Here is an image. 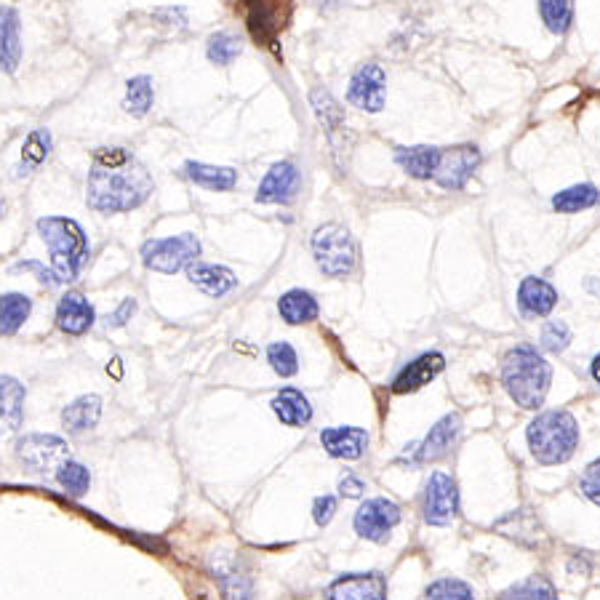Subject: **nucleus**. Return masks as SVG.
I'll return each mask as SVG.
<instances>
[{
	"instance_id": "1",
	"label": "nucleus",
	"mask_w": 600,
	"mask_h": 600,
	"mask_svg": "<svg viewBox=\"0 0 600 600\" xmlns=\"http://www.w3.org/2000/svg\"><path fill=\"white\" fill-rule=\"evenodd\" d=\"M88 206L99 214H123L150 198L152 179L123 147H99L88 174Z\"/></svg>"
},
{
	"instance_id": "2",
	"label": "nucleus",
	"mask_w": 600,
	"mask_h": 600,
	"mask_svg": "<svg viewBox=\"0 0 600 600\" xmlns=\"http://www.w3.org/2000/svg\"><path fill=\"white\" fill-rule=\"evenodd\" d=\"M502 384L515 406L536 411L544 406V398L550 392L552 366L536 347L518 344L502 360Z\"/></svg>"
},
{
	"instance_id": "3",
	"label": "nucleus",
	"mask_w": 600,
	"mask_h": 600,
	"mask_svg": "<svg viewBox=\"0 0 600 600\" xmlns=\"http://www.w3.org/2000/svg\"><path fill=\"white\" fill-rule=\"evenodd\" d=\"M38 232L43 243L51 251V275L56 283H70L80 275L86 267L88 254V238L83 227L75 219H64V216H46L38 222Z\"/></svg>"
},
{
	"instance_id": "4",
	"label": "nucleus",
	"mask_w": 600,
	"mask_h": 600,
	"mask_svg": "<svg viewBox=\"0 0 600 600\" xmlns=\"http://www.w3.org/2000/svg\"><path fill=\"white\" fill-rule=\"evenodd\" d=\"M526 440L528 451L539 464H563L579 448V424L574 414L563 408L544 411L528 424Z\"/></svg>"
},
{
	"instance_id": "5",
	"label": "nucleus",
	"mask_w": 600,
	"mask_h": 600,
	"mask_svg": "<svg viewBox=\"0 0 600 600\" xmlns=\"http://www.w3.org/2000/svg\"><path fill=\"white\" fill-rule=\"evenodd\" d=\"M312 256L318 270L328 278H347L358 264V248L350 230L336 222L320 224L318 230L312 232Z\"/></svg>"
},
{
	"instance_id": "6",
	"label": "nucleus",
	"mask_w": 600,
	"mask_h": 600,
	"mask_svg": "<svg viewBox=\"0 0 600 600\" xmlns=\"http://www.w3.org/2000/svg\"><path fill=\"white\" fill-rule=\"evenodd\" d=\"M238 8L251 38L259 46L278 51L280 32L286 30L294 3L291 0H238Z\"/></svg>"
},
{
	"instance_id": "7",
	"label": "nucleus",
	"mask_w": 600,
	"mask_h": 600,
	"mask_svg": "<svg viewBox=\"0 0 600 600\" xmlns=\"http://www.w3.org/2000/svg\"><path fill=\"white\" fill-rule=\"evenodd\" d=\"M200 256V240L192 232L182 235H171V238H152L142 246V262L163 275H174V272L190 267L198 262Z\"/></svg>"
},
{
	"instance_id": "8",
	"label": "nucleus",
	"mask_w": 600,
	"mask_h": 600,
	"mask_svg": "<svg viewBox=\"0 0 600 600\" xmlns=\"http://www.w3.org/2000/svg\"><path fill=\"white\" fill-rule=\"evenodd\" d=\"M422 515L430 526H451L459 518V486L448 472H432L424 486Z\"/></svg>"
},
{
	"instance_id": "9",
	"label": "nucleus",
	"mask_w": 600,
	"mask_h": 600,
	"mask_svg": "<svg viewBox=\"0 0 600 600\" xmlns=\"http://www.w3.org/2000/svg\"><path fill=\"white\" fill-rule=\"evenodd\" d=\"M403 512L392 499H384V496H376V499H366L360 504L355 518H352V526H355V534L360 539H368V542L384 544L390 539L392 528L398 526Z\"/></svg>"
},
{
	"instance_id": "10",
	"label": "nucleus",
	"mask_w": 600,
	"mask_h": 600,
	"mask_svg": "<svg viewBox=\"0 0 600 600\" xmlns=\"http://www.w3.org/2000/svg\"><path fill=\"white\" fill-rule=\"evenodd\" d=\"M480 166V150L475 144H456L440 150L438 166L432 174V182L440 184L443 190H462L470 182L472 174Z\"/></svg>"
},
{
	"instance_id": "11",
	"label": "nucleus",
	"mask_w": 600,
	"mask_h": 600,
	"mask_svg": "<svg viewBox=\"0 0 600 600\" xmlns=\"http://www.w3.org/2000/svg\"><path fill=\"white\" fill-rule=\"evenodd\" d=\"M462 427H464L462 416L446 414L440 422L432 424V430L427 432V438L406 446V454L400 456V459H411L414 464L438 462V459H443V456L456 446V440H459V435H462Z\"/></svg>"
},
{
	"instance_id": "12",
	"label": "nucleus",
	"mask_w": 600,
	"mask_h": 600,
	"mask_svg": "<svg viewBox=\"0 0 600 600\" xmlns=\"http://www.w3.org/2000/svg\"><path fill=\"white\" fill-rule=\"evenodd\" d=\"M16 456L30 467V472H51L67 462L70 446L59 435H24L16 443Z\"/></svg>"
},
{
	"instance_id": "13",
	"label": "nucleus",
	"mask_w": 600,
	"mask_h": 600,
	"mask_svg": "<svg viewBox=\"0 0 600 600\" xmlns=\"http://www.w3.org/2000/svg\"><path fill=\"white\" fill-rule=\"evenodd\" d=\"M384 86H387V72L382 70V64H360L347 88V102L363 112H382Z\"/></svg>"
},
{
	"instance_id": "14",
	"label": "nucleus",
	"mask_w": 600,
	"mask_h": 600,
	"mask_svg": "<svg viewBox=\"0 0 600 600\" xmlns=\"http://www.w3.org/2000/svg\"><path fill=\"white\" fill-rule=\"evenodd\" d=\"M299 184H302V174L291 160H280L264 174L259 190H256V200L267 203V206H288L294 203L299 195Z\"/></svg>"
},
{
	"instance_id": "15",
	"label": "nucleus",
	"mask_w": 600,
	"mask_h": 600,
	"mask_svg": "<svg viewBox=\"0 0 600 600\" xmlns=\"http://www.w3.org/2000/svg\"><path fill=\"white\" fill-rule=\"evenodd\" d=\"M326 600H387V582L379 571L344 574L328 584Z\"/></svg>"
},
{
	"instance_id": "16",
	"label": "nucleus",
	"mask_w": 600,
	"mask_h": 600,
	"mask_svg": "<svg viewBox=\"0 0 600 600\" xmlns=\"http://www.w3.org/2000/svg\"><path fill=\"white\" fill-rule=\"evenodd\" d=\"M96 323L94 304L80 291H67L56 304V328L70 336H83Z\"/></svg>"
},
{
	"instance_id": "17",
	"label": "nucleus",
	"mask_w": 600,
	"mask_h": 600,
	"mask_svg": "<svg viewBox=\"0 0 600 600\" xmlns=\"http://www.w3.org/2000/svg\"><path fill=\"white\" fill-rule=\"evenodd\" d=\"M446 368V358L440 352H424L419 358H414L411 363L400 368L398 376L392 379V392L406 395V392H416L427 387Z\"/></svg>"
},
{
	"instance_id": "18",
	"label": "nucleus",
	"mask_w": 600,
	"mask_h": 600,
	"mask_svg": "<svg viewBox=\"0 0 600 600\" xmlns=\"http://www.w3.org/2000/svg\"><path fill=\"white\" fill-rule=\"evenodd\" d=\"M558 288L544 278L528 275L518 286V310L523 318H547L558 304Z\"/></svg>"
},
{
	"instance_id": "19",
	"label": "nucleus",
	"mask_w": 600,
	"mask_h": 600,
	"mask_svg": "<svg viewBox=\"0 0 600 600\" xmlns=\"http://www.w3.org/2000/svg\"><path fill=\"white\" fill-rule=\"evenodd\" d=\"M368 432L363 427H328L320 432V443L328 456L355 462L368 451Z\"/></svg>"
},
{
	"instance_id": "20",
	"label": "nucleus",
	"mask_w": 600,
	"mask_h": 600,
	"mask_svg": "<svg viewBox=\"0 0 600 600\" xmlns=\"http://www.w3.org/2000/svg\"><path fill=\"white\" fill-rule=\"evenodd\" d=\"M187 280H190L192 286L200 288L203 294L219 296L230 294L232 288L238 286V278H235V272L222 267V264H203V262H192L187 267Z\"/></svg>"
},
{
	"instance_id": "21",
	"label": "nucleus",
	"mask_w": 600,
	"mask_h": 600,
	"mask_svg": "<svg viewBox=\"0 0 600 600\" xmlns=\"http://www.w3.org/2000/svg\"><path fill=\"white\" fill-rule=\"evenodd\" d=\"M24 419V387L14 376H0V438L14 435Z\"/></svg>"
},
{
	"instance_id": "22",
	"label": "nucleus",
	"mask_w": 600,
	"mask_h": 600,
	"mask_svg": "<svg viewBox=\"0 0 600 600\" xmlns=\"http://www.w3.org/2000/svg\"><path fill=\"white\" fill-rule=\"evenodd\" d=\"M272 414L278 416L286 427H307L312 422V406L307 395L296 387H283L272 398Z\"/></svg>"
},
{
	"instance_id": "23",
	"label": "nucleus",
	"mask_w": 600,
	"mask_h": 600,
	"mask_svg": "<svg viewBox=\"0 0 600 600\" xmlns=\"http://www.w3.org/2000/svg\"><path fill=\"white\" fill-rule=\"evenodd\" d=\"M278 312L288 326H304V323L318 320L320 304L307 288H291L278 299Z\"/></svg>"
},
{
	"instance_id": "24",
	"label": "nucleus",
	"mask_w": 600,
	"mask_h": 600,
	"mask_svg": "<svg viewBox=\"0 0 600 600\" xmlns=\"http://www.w3.org/2000/svg\"><path fill=\"white\" fill-rule=\"evenodd\" d=\"M22 59L19 43V14L14 8L0 6V70L14 72Z\"/></svg>"
},
{
	"instance_id": "25",
	"label": "nucleus",
	"mask_w": 600,
	"mask_h": 600,
	"mask_svg": "<svg viewBox=\"0 0 600 600\" xmlns=\"http://www.w3.org/2000/svg\"><path fill=\"white\" fill-rule=\"evenodd\" d=\"M184 176L195 182L198 187L214 192H230L238 184V171L227 166H208V163H184Z\"/></svg>"
},
{
	"instance_id": "26",
	"label": "nucleus",
	"mask_w": 600,
	"mask_h": 600,
	"mask_svg": "<svg viewBox=\"0 0 600 600\" xmlns=\"http://www.w3.org/2000/svg\"><path fill=\"white\" fill-rule=\"evenodd\" d=\"M102 419V398L99 395H80L62 411V424L70 432H86Z\"/></svg>"
},
{
	"instance_id": "27",
	"label": "nucleus",
	"mask_w": 600,
	"mask_h": 600,
	"mask_svg": "<svg viewBox=\"0 0 600 600\" xmlns=\"http://www.w3.org/2000/svg\"><path fill=\"white\" fill-rule=\"evenodd\" d=\"M438 158L440 147H427V144H419V147H400V150L395 152L398 166L403 168L408 176H414V179H432L435 166H438Z\"/></svg>"
},
{
	"instance_id": "28",
	"label": "nucleus",
	"mask_w": 600,
	"mask_h": 600,
	"mask_svg": "<svg viewBox=\"0 0 600 600\" xmlns=\"http://www.w3.org/2000/svg\"><path fill=\"white\" fill-rule=\"evenodd\" d=\"M600 203V192L595 184L584 182L574 184V187H566L560 190L555 198H552V208L558 214H579V211H587V208L598 206Z\"/></svg>"
},
{
	"instance_id": "29",
	"label": "nucleus",
	"mask_w": 600,
	"mask_h": 600,
	"mask_svg": "<svg viewBox=\"0 0 600 600\" xmlns=\"http://www.w3.org/2000/svg\"><path fill=\"white\" fill-rule=\"evenodd\" d=\"M32 299L24 294H3L0 296V334H16L24 326V320L30 318Z\"/></svg>"
},
{
	"instance_id": "30",
	"label": "nucleus",
	"mask_w": 600,
	"mask_h": 600,
	"mask_svg": "<svg viewBox=\"0 0 600 600\" xmlns=\"http://www.w3.org/2000/svg\"><path fill=\"white\" fill-rule=\"evenodd\" d=\"M214 571L222 582V590L227 595V600H254V590H251V579H248L246 571H240L238 563L230 560V563H214Z\"/></svg>"
},
{
	"instance_id": "31",
	"label": "nucleus",
	"mask_w": 600,
	"mask_h": 600,
	"mask_svg": "<svg viewBox=\"0 0 600 600\" xmlns=\"http://www.w3.org/2000/svg\"><path fill=\"white\" fill-rule=\"evenodd\" d=\"M312 102V110H315V118L320 120V126L326 128L328 134H334V131H339V128H344V110L342 104L336 102L334 96L328 94V91H323V88H315L310 96Z\"/></svg>"
},
{
	"instance_id": "32",
	"label": "nucleus",
	"mask_w": 600,
	"mask_h": 600,
	"mask_svg": "<svg viewBox=\"0 0 600 600\" xmlns=\"http://www.w3.org/2000/svg\"><path fill=\"white\" fill-rule=\"evenodd\" d=\"M155 102V91H152V80L147 75H136L126 83V99H123V107H126L128 115L134 118H142L147 115Z\"/></svg>"
},
{
	"instance_id": "33",
	"label": "nucleus",
	"mask_w": 600,
	"mask_h": 600,
	"mask_svg": "<svg viewBox=\"0 0 600 600\" xmlns=\"http://www.w3.org/2000/svg\"><path fill=\"white\" fill-rule=\"evenodd\" d=\"M499 600H558V592L544 576H528L523 582L507 587Z\"/></svg>"
},
{
	"instance_id": "34",
	"label": "nucleus",
	"mask_w": 600,
	"mask_h": 600,
	"mask_svg": "<svg viewBox=\"0 0 600 600\" xmlns=\"http://www.w3.org/2000/svg\"><path fill=\"white\" fill-rule=\"evenodd\" d=\"M48 152H51V134H48L46 128H35V131L27 136V142H24L22 147V166H19V176L32 174V171L48 158Z\"/></svg>"
},
{
	"instance_id": "35",
	"label": "nucleus",
	"mask_w": 600,
	"mask_h": 600,
	"mask_svg": "<svg viewBox=\"0 0 600 600\" xmlns=\"http://www.w3.org/2000/svg\"><path fill=\"white\" fill-rule=\"evenodd\" d=\"M424 600H475V590L464 579L456 576H443L427 587Z\"/></svg>"
},
{
	"instance_id": "36",
	"label": "nucleus",
	"mask_w": 600,
	"mask_h": 600,
	"mask_svg": "<svg viewBox=\"0 0 600 600\" xmlns=\"http://www.w3.org/2000/svg\"><path fill=\"white\" fill-rule=\"evenodd\" d=\"M56 480H59V486L67 491L70 496H83L91 486V472H88L86 464L80 462H67L56 470Z\"/></svg>"
},
{
	"instance_id": "37",
	"label": "nucleus",
	"mask_w": 600,
	"mask_h": 600,
	"mask_svg": "<svg viewBox=\"0 0 600 600\" xmlns=\"http://www.w3.org/2000/svg\"><path fill=\"white\" fill-rule=\"evenodd\" d=\"M539 14L547 30L555 35H566L571 27V0H539Z\"/></svg>"
},
{
	"instance_id": "38",
	"label": "nucleus",
	"mask_w": 600,
	"mask_h": 600,
	"mask_svg": "<svg viewBox=\"0 0 600 600\" xmlns=\"http://www.w3.org/2000/svg\"><path fill=\"white\" fill-rule=\"evenodd\" d=\"M206 51L211 62L219 64V67H227V64H232L240 56V40L235 35H230V32H216V35L208 38Z\"/></svg>"
},
{
	"instance_id": "39",
	"label": "nucleus",
	"mask_w": 600,
	"mask_h": 600,
	"mask_svg": "<svg viewBox=\"0 0 600 600\" xmlns=\"http://www.w3.org/2000/svg\"><path fill=\"white\" fill-rule=\"evenodd\" d=\"M267 363L283 379H288V376H294L299 371V355H296V350L288 342H272L267 347Z\"/></svg>"
},
{
	"instance_id": "40",
	"label": "nucleus",
	"mask_w": 600,
	"mask_h": 600,
	"mask_svg": "<svg viewBox=\"0 0 600 600\" xmlns=\"http://www.w3.org/2000/svg\"><path fill=\"white\" fill-rule=\"evenodd\" d=\"M539 344H542V350L552 352V355H560V352L566 350L568 344H571V328H568V323H563V320H550V323H544Z\"/></svg>"
},
{
	"instance_id": "41",
	"label": "nucleus",
	"mask_w": 600,
	"mask_h": 600,
	"mask_svg": "<svg viewBox=\"0 0 600 600\" xmlns=\"http://www.w3.org/2000/svg\"><path fill=\"white\" fill-rule=\"evenodd\" d=\"M579 491L584 494V499H590L592 504L600 507V459L584 467L582 478H579Z\"/></svg>"
},
{
	"instance_id": "42",
	"label": "nucleus",
	"mask_w": 600,
	"mask_h": 600,
	"mask_svg": "<svg viewBox=\"0 0 600 600\" xmlns=\"http://www.w3.org/2000/svg\"><path fill=\"white\" fill-rule=\"evenodd\" d=\"M334 515H336V496H331V494L318 496L315 504H312V520H315L320 528H326Z\"/></svg>"
},
{
	"instance_id": "43",
	"label": "nucleus",
	"mask_w": 600,
	"mask_h": 600,
	"mask_svg": "<svg viewBox=\"0 0 600 600\" xmlns=\"http://www.w3.org/2000/svg\"><path fill=\"white\" fill-rule=\"evenodd\" d=\"M134 312H136V299H131V296H128V299H123V302H120L118 310L112 312V315H107V326H110V328L126 326L128 320L134 318Z\"/></svg>"
},
{
	"instance_id": "44",
	"label": "nucleus",
	"mask_w": 600,
	"mask_h": 600,
	"mask_svg": "<svg viewBox=\"0 0 600 600\" xmlns=\"http://www.w3.org/2000/svg\"><path fill=\"white\" fill-rule=\"evenodd\" d=\"M363 491H366V483L358 478V475H344L342 480H339V494L347 496V499H358V496H363Z\"/></svg>"
},
{
	"instance_id": "45",
	"label": "nucleus",
	"mask_w": 600,
	"mask_h": 600,
	"mask_svg": "<svg viewBox=\"0 0 600 600\" xmlns=\"http://www.w3.org/2000/svg\"><path fill=\"white\" fill-rule=\"evenodd\" d=\"M590 376H592V382H595L600 387V352H598V355H595V358H592Z\"/></svg>"
},
{
	"instance_id": "46",
	"label": "nucleus",
	"mask_w": 600,
	"mask_h": 600,
	"mask_svg": "<svg viewBox=\"0 0 600 600\" xmlns=\"http://www.w3.org/2000/svg\"><path fill=\"white\" fill-rule=\"evenodd\" d=\"M312 3H315L318 8H326L328 11V8H336L339 3H344V0H312Z\"/></svg>"
}]
</instances>
